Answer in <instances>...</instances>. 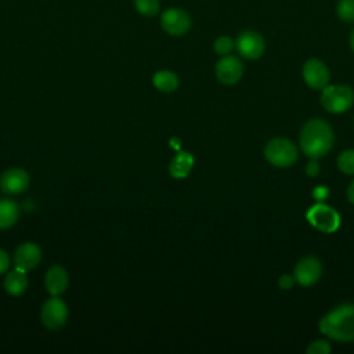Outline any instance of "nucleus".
<instances>
[{"label":"nucleus","instance_id":"nucleus-1","mask_svg":"<svg viewBox=\"0 0 354 354\" xmlns=\"http://www.w3.org/2000/svg\"><path fill=\"white\" fill-rule=\"evenodd\" d=\"M335 136L329 123L321 118L308 119L299 136V144L303 153L313 159L324 158L333 147Z\"/></svg>","mask_w":354,"mask_h":354},{"label":"nucleus","instance_id":"nucleus-2","mask_svg":"<svg viewBox=\"0 0 354 354\" xmlns=\"http://www.w3.org/2000/svg\"><path fill=\"white\" fill-rule=\"evenodd\" d=\"M329 339L348 343L354 340V303H342L329 310L318 324Z\"/></svg>","mask_w":354,"mask_h":354},{"label":"nucleus","instance_id":"nucleus-3","mask_svg":"<svg viewBox=\"0 0 354 354\" xmlns=\"http://www.w3.org/2000/svg\"><path fill=\"white\" fill-rule=\"evenodd\" d=\"M319 104L329 113H344L354 105V90L348 84H328L321 90Z\"/></svg>","mask_w":354,"mask_h":354},{"label":"nucleus","instance_id":"nucleus-4","mask_svg":"<svg viewBox=\"0 0 354 354\" xmlns=\"http://www.w3.org/2000/svg\"><path fill=\"white\" fill-rule=\"evenodd\" d=\"M297 156L299 151L295 142L283 137L272 138L264 147V158L275 167H290L296 163Z\"/></svg>","mask_w":354,"mask_h":354},{"label":"nucleus","instance_id":"nucleus-5","mask_svg":"<svg viewBox=\"0 0 354 354\" xmlns=\"http://www.w3.org/2000/svg\"><path fill=\"white\" fill-rule=\"evenodd\" d=\"M307 220L314 228L325 234H332L340 227L339 213L332 206L325 203L311 206L307 212Z\"/></svg>","mask_w":354,"mask_h":354},{"label":"nucleus","instance_id":"nucleus-6","mask_svg":"<svg viewBox=\"0 0 354 354\" xmlns=\"http://www.w3.org/2000/svg\"><path fill=\"white\" fill-rule=\"evenodd\" d=\"M235 48L242 58L254 61L261 58L266 53V40L256 30H243L235 40Z\"/></svg>","mask_w":354,"mask_h":354},{"label":"nucleus","instance_id":"nucleus-7","mask_svg":"<svg viewBox=\"0 0 354 354\" xmlns=\"http://www.w3.org/2000/svg\"><path fill=\"white\" fill-rule=\"evenodd\" d=\"M160 25H162V29L167 35L183 36L191 29L192 19H191V15L185 10L173 7V8H167L162 12Z\"/></svg>","mask_w":354,"mask_h":354},{"label":"nucleus","instance_id":"nucleus-8","mask_svg":"<svg viewBox=\"0 0 354 354\" xmlns=\"http://www.w3.org/2000/svg\"><path fill=\"white\" fill-rule=\"evenodd\" d=\"M296 283L308 288L315 285L322 277V263L315 256H306L300 259L293 270Z\"/></svg>","mask_w":354,"mask_h":354},{"label":"nucleus","instance_id":"nucleus-9","mask_svg":"<svg viewBox=\"0 0 354 354\" xmlns=\"http://www.w3.org/2000/svg\"><path fill=\"white\" fill-rule=\"evenodd\" d=\"M306 84L313 90H324L330 80L329 68L318 58H308L301 68Z\"/></svg>","mask_w":354,"mask_h":354},{"label":"nucleus","instance_id":"nucleus-10","mask_svg":"<svg viewBox=\"0 0 354 354\" xmlns=\"http://www.w3.org/2000/svg\"><path fill=\"white\" fill-rule=\"evenodd\" d=\"M40 318L47 329L57 330L62 328L68 319V307L58 296H53L43 304Z\"/></svg>","mask_w":354,"mask_h":354},{"label":"nucleus","instance_id":"nucleus-11","mask_svg":"<svg viewBox=\"0 0 354 354\" xmlns=\"http://www.w3.org/2000/svg\"><path fill=\"white\" fill-rule=\"evenodd\" d=\"M243 76V64L235 55H224L216 64V77L220 83L232 86Z\"/></svg>","mask_w":354,"mask_h":354},{"label":"nucleus","instance_id":"nucleus-12","mask_svg":"<svg viewBox=\"0 0 354 354\" xmlns=\"http://www.w3.org/2000/svg\"><path fill=\"white\" fill-rule=\"evenodd\" d=\"M41 261V249L33 242H25L19 245L14 254L15 268L22 271L33 270Z\"/></svg>","mask_w":354,"mask_h":354},{"label":"nucleus","instance_id":"nucleus-13","mask_svg":"<svg viewBox=\"0 0 354 354\" xmlns=\"http://www.w3.org/2000/svg\"><path fill=\"white\" fill-rule=\"evenodd\" d=\"M29 174L19 167L8 169L0 176V188L10 195L24 192L29 185Z\"/></svg>","mask_w":354,"mask_h":354},{"label":"nucleus","instance_id":"nucleus-14","mask_svg":"<svg viewBox=\"0 0 354 354\" xmlns=\"http://www.w3.org/2000/svg\"><path fill=\"white\" fill-rule=\"evenodd\" d=\"M69 285V277L64 267L53 266L44 277V286L51 296H59L66 290Z\"/></svg>","mask_w":354,"mask_h":354},{"label":"nucleus","instance_id":"nucleus-15","mask_svg":"<svg viewBox=\"0 0 354 354\" xmlns=\"http://www.w3.org/2000/svg\"><path fill=\"white\" fill-rule=\"evenodd\" d=\"M194 166V156L189 152L178 151L169 166V171L174 178H185Z\"/></svg>","mask_w":354,"mask_h":354},{"label":"nucleus","instance_id":"nucleus-16","mask_svg":"<svg viewBox=\"0 0 354 354\" xmlns=\"http://www.w3.org/2000/svg\"><path fill=\"white\" fill-rule=\"evenodd\" d=\"M4 289L11 296L22 295L28 289L26 272L22 270H18V268L8 272L4 278Z\"/></svg>","mask_w":354,"mask_h":354},{"label":"nucleus","instance_id":"nucleus-17","mask_svg":"<svg viewBox=\"0 0 354 354\" xmlns=\"http://www.w3.org/2000/svg\"><path fill=\"white\" fill-rule=\"evenodd\" d=\"M19 216L18 205L11 199H0V230L11 228Z\"/></svg>","mask_w":354,"mask_h":354},{"label":"nucleus","instance_id":"nucleus-18","mask_svg":"<svg viewBox=\"0 0 354 354\" xmlns=\"http://www.w3.org/2000/svg\"><path fill=\"white\" fill-rule=\"evenodd\" d=\"M152 82H153V86L155 88H158L159 91H163V93H171L174 90H177L178 87V77L174 72L171 71H158L153 77H152Z\"/></svg>","mask_w":354,"mask_h":354},{"label":"nucleus","instance_id":"nucleus-19","mask_svg":"<svg viewBox=\"0 0 354 354\" xmlns=\"http://www.w3.org/2000/svg\"><path fill=\"white\" fill-rule=\"evenodd\" d=\"M134 8L144 17H153L160 10V0H133Z\"/></svg>","mask_w":354,"mask_h":354},{"label":"nucleus","instance_id":"nucleus-20","mask_svg":"<svg viewBox=\"0 0 354 354\" xmlns=\"http://www.w3.org/2000/svg\"><path fill=\"white\" fill-rule=\"evenodd\" d=\"M337 169L344 174L354 176V149H346L337 156Z\"/></svg>","mask_w":354,"mask_h":354},{"label":"nucleus","instance_id":"nucleus-21","mask_svg":"<svg viewBox=\"0 0 354 354\" xmlns=\"http://www.w3.org/2000/svg\"><path fill=\"white\" fill-rule=\"evenodd\" d=\"M235 48V41L227 36V35H223V36H218L214 43H213V50L216 54L224 57V55H228L232 53V50Z\"/></svg>","mask_w":354,"mask_h":354},{"label":"nucleus","instance_id":"nucleus-22","mask_svg":"<svg viewBox=\"0 0 354 354\" xmlns=\"http://www.w3.org/2000/svg\"><path fill=\"white\" fill-rule=\"evenodd\" d=\"M336 14L344 22H354V0H340L336 6Z\"/></svg>","mask_w":354,"mask_h":354},{"label":"nucleus","instance_id":"nucleus-23","mask_svg":"<svg viewBox=\"0 0 354 354\" xmlns=\"http://www.w3.org/2000/svg\"><path fill=\"white\" fill-rule=\"evenodd\" d=\"M330 350H332V346L326 339H315L307 346L306 353L307 354H329Z\"/></svg>","mask_w":354,"mask_h":354},{"label":"nucleus","instance_id":"nucleus-24","mask_svg":"<svg viewBox=\"0 0 354 354\" xmlns=\"http://www.w3.org/2000/svg\"><path fill=\"white\" fill-rule=\"evenodd\" d=\"M304 171H306L307 177H317V176L319 174V171H321V167H319L318 159H313V158H310V160L306 163Z\"/></svg>","mask_w":354,"mask_h":354},{"label":"nucleus","instance_id":"nucleus-25","mask_svg":"<svg viewBox=\"0 0 354 354\" xmlns=\"http://www.w3.org/2000/svg\"><path fill=\"white\" fill-rule=\"evenodd\" d=\"M295 283H296V279H295L293 275L282 274V275L278 278V286H279V289H282V290H289V289H292Z\"/></svg>","mask_w":354,"mask_h":354},{"label":"nucleus","instance_id":"nucleus-26","mask_svg":"<svg viewBox=\"0 0 354 354\" xmlns=\"http://www.w3.org/2000/svg\"><path fill=\"white\" fill-rule=\"evenodd\" d=\"M8 267H10V257L3 249H0V275L6 272Z\"/></svg>","mask_w":354,"mask_h":354},{"label":"nucleus","instance_id":"nucleus-27","mask_svg":"<svg viewBox=\"0 0 354 354\" xmlns=\"http://www.w3.org/2000/svg\"><path fill=\"white\" fill-rule=\"evenodd\" d=\"M347 199L351 205H354V178L350 181V184L347 187Z\"/></svg>","mask_w":354,"mask_h":354},{"label":"nucleus","instance_id":"nucleus-28","mask_svg":"<svg viewBox=\"0 0 354 354\" xmlns=\"http://www.w3.org/2000/svg\"><path fill=\"white\" fill-rule=\"evenodd\" d=\"M180 138H177V137H173L171 140H170V147L171 148H174L176 151H180V148H181V145H180Z\"/></svg>","mask_w":354,"mask_h":354},{"label":"nucleus","instance_id":"nucleus-29","mask_svg":"<svg viewBox=\"0 0 354 354\" xmlns=\"http://www.w3.org/2000/svg\"><path fill=\"white\" fill-rule=\"evenodd\" d=\"M350 47H351V50H353V53H354V29H353L351 33H350Z\"/></svg>","mask_w":354,"mask_h":354}]
</instances>
